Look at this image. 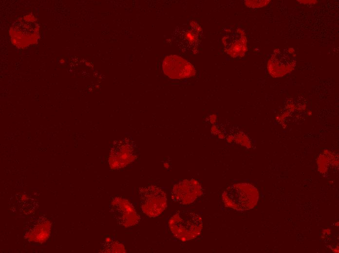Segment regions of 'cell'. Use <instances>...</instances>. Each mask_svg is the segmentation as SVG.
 I'll return each instance as SVG.
<instances>
[{
  "instance_id": "3957f363",
  "label": "cell",
  "mask_w": 339,
  "mask_h": 253,
  "mask_svg": "<svg viewBox=\"0 0 339 253\" xmlns=\"http://www.w3.org/2000/svg\"><path fill=\"white\" fill-rule=\"evenodd\" d=\"M142 211L150 217L159 216L167 207L165 193L159 187L149 185L139 190Z\"/></svg>"
},
{
  "instance_id": "7a4b0ae2",
  "label": "cell",
  "mask_w": 339,
  "mask_h": 253,
  "mask_svg": "<svg viewBox=\"0 0 339 253\" xmlns=\"http://www.w3.org/2000/svg\"><path fill=\"white\" fill-rule=\"evenodd\" d=\"M169 226L175 237L186 241L193 239L200 235L203 222L201 217L194 212L179 211L170 218Z\"/></svg>"
},
{
  "instance_id": "277c9868",
  "label": "cell",
  "mask_w": 339,
  "mask_h": 253,
  "mask_svg": "<svg viewBox=\"0 0 339 253\" xmlns=\"http://www.w3.org/2000/svg\"><path fill=\"white\" fill-rule=\"evenodd\" d=\"M136 157V147L133 142L127 138L117 141L111 150L110 165L112 169L121 168L132 163Z\"/></svg>"
},
{
  "instance_id": "9c48e42d",
  "label": "cell",
  "mask_w": 339,
  "mask_h": 253,
  "mask_svg": "<svg viewBox=\"0 0 339 253\" xmlns=\"http://www.w3.org/2000/svg\"><path fill=\"white\" fill-rule=\"evenodd\" d=\"M224 51L232 57L242 56L246 51L245 34L240 29H228L222 38Z\"/></svg>"
},
{
  "instance_id": "ba28073f",
  "label": "cell",
  "mask_w": 339,
  "mask_h": 253,
  "mask_svg": "<svg viewBox=\"0 0 339 253\" xmlns=\"http://www.w3.org/2000/svg\"><path fill=\"white\" fill-rule=\"evenodd\" d=\"M200 183L194 179L185 180L175 184L171 191V198L175 202L188 205L202 195Z\"/></svg>"
},
{
  "instance_id": "52a82bcc",
  "label": "cell",
  "mask_w": 339,
  "mask_h": 253,
  "mask_svg": "<svg viewBox=\"0 0 339 253\" xmlns=\"http://www.w3.org/2000/svg\"><path fill=\"white\" fill-rule=\"evenodd\" d=\"M112 214L120 225L129 227L137 224L139 216L132 204L128 200L120 197L113 199L111 205Z\"/></svg>"
},
{
  "instance_id": "6da1fadb",
  "label": "cell",
  "mask_w": 339,
  "mask_h": 253,
  "mask_svg": "<svg viewBox=\"0 0 339 253\" xmlns=\"http://www.w3.org/2000/svg\"><path fill=\"white\" fill-rule=\"evenodd\" d=\"M259 195L257 189L247 183H239L228 187L222 194L226 207L238 211H245L257 204Z\"/></svg>"
},
{
  "instance_id": "8992f818",
  "label": "cell",
  "mask_w": 339,
  "mask_h": 253,
  "mask_svg": "<svg viewBox=\"0 0 339 253\" xmlns=\"http://www.w3.org/2000/svg\"><path fill=\"white\" fill-rule=\"evenodd\" d=\"M296 57L289 50H276L271 55L267 65L269 73L272 76L280 77L292 71L295 67Z\"/></svg>"
},
{
  "instance_id": "5b68a950",
  "label": "cell",
  "mask_w": 339,
  "mask_h": 253,
  "mask_svg": "<svg viewBox=\"0 0 339 253\" xmlns=\"http://www.w3.org/2000/svg\"><path fill=\"white\" fill-rule=\"evenodd\" d=\"M162 69L165 75L173 79L189 78L196 72L190 63L176 55L166 56L163 61Z\"/></svg>"
}]
</instances>
